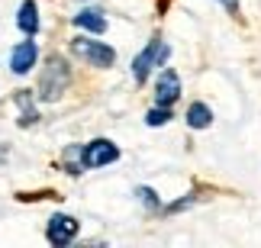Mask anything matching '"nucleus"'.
I'll return each instance as SVG.
<instances>
[{
  "label": "nucleus",
  "instance_id": "nucleus-1",
  "mask_svg": "<svg viewBox=\"0 0 261 248\" xmlns=\"http://www.w3.org/2000/svg\"><path fill=\"white\" fill-rule=\"evenodd\" d=\"M68 84H71V71H68V62L62 55H52L42 68V74H39V100L45 103H55L58 97L68 91Z\"/></svg>",
  "mask_w": 261,
  "mask_h": 248
},
{
  "label": "nucleus",
  "instance_id": "nucleus-2",
  "mask_svg": "<svg viewBox=\"0 0 261 248\" xmlns=\"http://www.w3.org/2000/svg\"><path fill=\"white\" fill-rule=\"evenodd\" d=\"M168 55H171V48H168L162 39H152L142 52L136 55V62H133V77L139 84H145V77L152 74V68H158V65H165L168 62Z\"/></svg>",
  "mask_w": 261,
  "mask_h": 248
},
{
  "label": "nucleus",
  "instance_id": "nucleus-3",
  "mask_svg": "<svg viewBox=\"0 0 261 248\" xmlns=\"http://www.w3.org/2000/svg\"><path fill=\"white\" fill-rule=\"evenodd\" d=\"M71 48H74V55H81V58H87L94 68H110L116 62V52L110 48L107 42H97V39H74L71 42Z\"/></svg>",
  "mask_w": 261,
  "mask_h": 248
},
{
  "label": "nucleus",
  "instance_id": "nucleus-4",
  "mask_svg": "<svg viewBox=\"0 0 261 248\" xmlns=\"http://www.w3.org/2000/svg\"><path fill=\"white\" fill-rule=\"evenodd\" d=\"M119 158V148L110 142V139H94V142H87L84 145V152H81V168L87 171V168H103L110 161H116Z\"/></svg>",
  "mask_w": 261,
  "mask_h": 248
},
{
  "label": "nucleus",
  "instance_id": "nucleus-5",
  "mask_svg": "<svg viewBox=\"0 0 261 248\" xmlns=\"http://www.w3.org/2000/svg\"><path fill=\"white\" fill-rule=\"evenodd\" d=\"M77 219L74 216H65V213H58V216H52L48 219V229H45V235H48V242L52 245H68V242H74V235H77Z\"/></svg>",
  "mask_w": 261,
  "mask_h": 248
},
{
  "label": "nucleus",
  "instance_id": "nucleus-6",
  "mask_svg": "<svg viewBox=\"0 0 261 248\" xmlns=\"http://www.w3.org/2000/svg\"><path fill=\"white\" fill-rule=\"evenodd\" d=\"M177 97H180V77L174 74V68H165L155 84V100H158V106H171Z\"/></svg>",
  "mask_w": 261,
  "mask_h": 248
},
{
  "label": "nucleus",
  "instance_id": "nucleus-7",
  "mask_svg": "<svg viewBox=\"0 0 261 248\" xmlns=\"http://www.w3.org/2000/svg\"><path fill=\"white\" fill-rule=\"evenodd\" d=\"M36 58H39L36 42H19L13 52H10V68H13L16 74H26V71L36 68Z\"/></svg>",
  "mask_w": 261,
  "mask_h": 248
},
{
  "label": "nucleus",
  "instance_id": "nucleus-8",
  "mask_svg": "<svg viewBox=\"0 0 261 248\" xmlns=\"http://www.w3.org/2000/svg\"><path fill=\"white\" fill-rule=\"evenodd\" d=\"M16 26L23 29L26 36H33L39 29V7L36 0H23V7H19V16H16Z\"/></svg>",
  "mask_w": 261,
  "mask_h": 248
},
{
  "label": "nucleus",
  "instance_id": "nucleus-9",
  "mask_svg": "<svg viewBox=\"0 0 261 248\" xmlns=\"http://www.w3.org/2000/svg\"><path fill=\"white\" fill-rule=\"evenodd\" d=\"M74 26L87 29V33H103L107 19H103V13H97V10H81V13L74 16Z\"/></svg>",
  "mask_w": 261,
  "mask_h": 248
},
{
  "label": "nucleus",
  "instance_id": "nucleus-10",
  "mask_svg": "<svg viewBox=\"0 0 261 248\" xmlns=\"http://www.w3.org/2000/svg\"><path fill=\"white\" fill-rule=\"evenodd\" d=\"M210 123H213V110H210L206 103H190V110H187V126H190V129H206Z\"/></svg>",
  "mask_w": 261,
  "mask_h": 248
},
{
  "label": "nucleus",
  "instance_id": "nucleus-11",
  "mask_svg": "<svg viewBox=\"0 0 261 248\" xmlns=\"http://www.w3.org/2000/svg\"><path fill=\"white\" fill-rule=\"evenodd\" d=\"M16 103L23 106V120H19V126H33V123L39 120V116L33 113V97H29L26 91H19V97H16Z\"/></svg>",
  "mask_w": 261,
  "mask_h": 248
},
{
  "label": "nucleus",
  "instance_id": "nucleus-12",
  "mask_svg": "<svg viewBox=\"0 0 261 248\" xmlns=\"http://www.w3.org/2000/svg\"><path fill=\"white\" fill-rule=\"evenodd\" d=\"M168 120H171V106H155V110H148V116H145L148 126H165Z\"/></svg>",
  "mask_w": 261,
  "mask_h": 248
},
{
  "label": "nucleus",
  "instance_id": "nucleus-13",
  "mask_svg": "<svg viewBox=\"0 0 261 248\" xmlns=\"http://www.w3.org/2000/svg\"><path fill=\"white\" fill-rule=\"evenodd\" d=\"M139 197H142V203H145V206H152V210H158V197H155V190H152V187H139Z\"/></svg>",
  "mask_w": 261,
  "mask_h": 248
},
{
  "label": "nucleus",
  "instance_id": "nucleus-14",
  "mask_svg": "<svg viewBox=\"0 0 261 248\" xmlns=\"http://www.w3.org/2000/svg\"><path fill=\"white\" fill-rule=\"evenodd\" d=\"M190 203H194V194H187L180 203H171V206H168V213H177V210H184V206H190Z\"/></svg>",
  "mask_w": 261,
  "mask_h": 248
},
{
  "label": "nucleus",
  "instance_id": "nucleus-15",
  "mask_svg": "<svg viewBox=\"0 0 261 248\" xmlns=\"http://www.w3.org/2000/svg\"><path fill=\"white\" fill-rule=\"evenodd\" d=\"M219 4H223V7H226L232 16H239V0H219Z\"/></svg>",
  "mask_w": 261,
  "mask_h": 248
}]
</instances>
